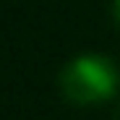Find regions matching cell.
I'll return each mask as SVG.
<instances>
[{
  "label": "cell",
  "instance_id": "obj_2",
  "mask_svg": "<svg viewBox=\"0 0 120 120\" xmlns=\"http://www.w3.org/2000/svg\"><path fill=\"white\" fill-rule=\"evenodd\" d=\"M112 11H115V18H117V24H120V0H115V5H112Z\"/></svg>",
  "mask_w": 120,
  "mask_h": 120
},
{
  "label": "cell",
  "instance_id": "obj_1",
  "mask_svg": "<svg viewBox=\"0 0 120 120\" xmlns=\"http://www.w3.org/2000/svg\"><path fill=\"white\" fill-rule=\"evenodd\" d=\"M57 86L73 105H99L115 97L120 86V71L115 60L105 55H78L57 76Z\"/></svg>",
  "mask_w": 120,
  "mask_h": 120
}]
</instances>
